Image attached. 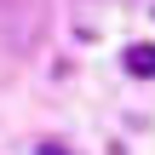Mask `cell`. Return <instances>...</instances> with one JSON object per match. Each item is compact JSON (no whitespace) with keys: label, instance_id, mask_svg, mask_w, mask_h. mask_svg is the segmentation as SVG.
Listing matches in <instances>:
<instances>
[{"label":"cell","instance_id":"cell-1","mask_svg":"<svg viewBox=\"0 0 155 155\" xmlns=\"http://www.w3.org/2000/svg\"><path fill=\"white\" fill-rule=\"evenodd\" d=\"M127 69H132L138 81H155V40H150V46H132V52H127Z\"/></svg>","mask_w":155,"mask_h":155}]
</instances>
